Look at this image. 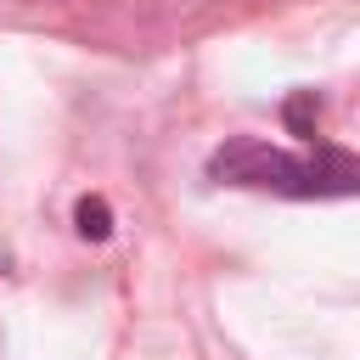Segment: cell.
I'll list each match as a JSON object with an SVG mask.
<instances>
[{"label":"cell","instance_id":"obj_1","mask_svg":"<svg viewBox=\"0 0 360 360\" xmlns=\"http://www.w3.org/2000/svg\"><path fill=\"white\" fill-rule=\"evenodd\" d=\"M208 174L219 186H248V191H281V197H349L360 169L343 146H304V152H287V146H270V141H253V135H236L225 141L214 158H208Z\"/></svg>","mask_w":360,"mask_h":360},{"label":"cell","instance_id":"obj_2","mask_svg":"<svg viewBox=\"0 0 360 360\" xmlns=\"http://www.w3.org/2000/svg\"><path fill=\"white\" fill-rule=\"evenodd\" d=\"M79 236H107V208L101 202H79Z\"/></svg>","mask_w":360,"mask_h":360}]
</instances>
